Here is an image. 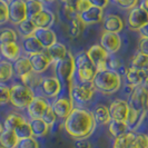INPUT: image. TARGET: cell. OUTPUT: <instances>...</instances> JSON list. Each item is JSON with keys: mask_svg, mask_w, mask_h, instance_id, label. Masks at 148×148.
I'll use <instances>...</instances> for the list:
<instances>
[{"mask_svg": "<svg viewBox=\"0 0 148 148\" xmlns=\"http://www.w3.org/2000/svg\"><path fill=\"white\" fill-rule=\"evenodd\" d=\"M28 57H29L32 70L35 73H37V74H40V75L45 74L49 69V67L52 65L51 59L47 55L46 50H44V51L41 52H37V53L29 55Z\"/></svg>", "mask_w": 148, "mask_h": 148, "instance_id": "obj_16", "label": "cell"}, {"mask_svg": "<svg viewBox=\"0 0 148 148\" xmlns=\"http://www.w3.org/2000/svg\"><path fill=\"white\" fill-rule=\"evenodd\" d=\"M79 18L82 19V21L85 23V26H90V25H95L103 21L104 19V9L92 6L88 10L84 11L82 14H79Z\"/></svg>", "mask_w": 148, "mask_h": 148, "instance_id": "obj_21", "label": "cell"}, {"mask_svg": "<svg viewBox=\"0 0 148 148\" xmlns=\"http://www.w3.org/2000/svg\"><path fill=\"white\" fill-rule=\"evenodd\" d=\"M147 148H148V134H147Z\"/></svg>", "mask_w": 148, "mask_h": 148, "instance_id": "obj_57", "label": "cell"}, {"mask_svg": "<svg viewBox=\"0 0 148 148\" xmlns=\"http://www.w3.org/2000/svg\"><path fill=\"white\" fill-rule=\"evenodd\" d=\"M17 148H40V144H39L37 138L31 136V137H28V138L19 139Z\"/></svg>", "mask_w": 148, "mask_h": 148, "instance_id": "obj_41", "label": "cell"}, {"mask_svg": "<svg viewBox=\"0 0 148 148\" xmlns=\"http://www.w3.org/2000/svg\"><path fill=\"white\" fill-rule=\"evenodd\" d=\"M27 7V17L29 19L35 18L38 14H40L45 9V5L38 0H25Z\"/></svg>", "mask_w": 148, "mask_h": 148, "instance_id": "obj_37", "label": "cell"}, {"mask_svg": "<svg viewBox=\"0 0 148 148\" xmlns=\"http://www.w3.org/2000/svg\"><path fill=\"white\" fill-rule=\"evenodd\" d=\"M3 129H5V128H3V124H1V123H0V134L2 133V130H3Z\"/></svg>", "mask_w": 148, "mask_h": 148, "instance_id": "obj_56", "label": "cell"}, {"mask_svg": "<svg viewBox=\"0 0 148 148\" xmlns=\"http://www.w3.org/2000/svg\"><path fill=\"white\" fill-rule=\"evenodd\" d=\"M41 119L44 120L45 123H47L49 126L51 127L55 125V123L57 121V116H56V114L53 112V110H52L51 106H49L48 108H47V110L45 111V114L42 115V117H41Z\"/></svg>", "mask_w": 148, "mask_h": 148, "instance_id": "obj_45", "label": "cell"}, {"mask_svg": "<svg viewBox=\"0 0 148 148\" xmlns=\"http://www.w3.org/2000/svg\"><path fill=\"white\" fill-rule=\"evenodd\" d=\"M76 58V77L79 82L91 84L96 75V67L88 59L86 52H80Z\"/></svg>", "mask_w": 148, "mask_h": 148, "instance_id": "obj_6", "label": "cell"}, {"mask_svg": "<svg viewBox=\"0 0 148 148\" xmlns=\"http://www.w3.org/2000/svg\"><path fill=\"white\" fill-rule=\"evenodd\" d=\"M21 48L23 52L26 55H32V53H37V52L44 51V47L42 45L40 44V41L38 40L35 36H31V37L27 38H22V44Z\"/></svg>", "mask_w": 148, "mask_h": 148, "instance_id": "obj_27", "label": "cell"}, {"mask_svg": "<svg viewBox=\"0 0 148 148\" xmlns=\"http://www.w3.org/2000/svg\"><path fill=\"white\" fill-rule=\"evenodd\" d=\"M16 135L18 136L19 139L22 138H28L32 136V132H31V127H30L29 120H27L26 123H23L22 125H20L19 127H17L15 129Z\"/></svg>", "mask_w": 148, "mask_h": 148, "instance_id": "obj_40", "label": "cell"}, {"mask_svg": "<svg viewBox=\"0 0 148 148\" xmlns=\"http://www.w3.org/2000/svg\"><path fill=\"white\" fill-rule=\"evenodd\" d=\"M130 67L148 70V56L147 55H144V53H141L139 51L136 52L134 55V57L132 58Z\"/></svg>", "mask_w": 148, "mask_h": 148, "instance_id": "obj_39", "label": "cell"}, {"mask_svg": "<svg viewBox=\"0 0 148 148\" xmlns=\"http://www.w3.org/2000/svg\"><path fill=\"white\" fill-rule=\"evenodd\" d=\"M19 79H20V82L23 84L25 86L35 90V89H38L40 87V84L42 82V75L37 74L32 70L28 74L21 76Z\"/></svg>", "mask_w": 148, "mask_h": 148, "instance_id": "obj_32", "label": "cell"}, {"mask_svg": "<svg viewBox=\"0 0 148 148\" xmlns=\"http://www.w3.org/2000/svg\"><path fill=\"white\" fill-rule=\"evenodd\" d=\"M32 20L37 26V28H51L56 21V16L50 9L45 8L40 14L32 18Z\"/></svg>", "mask_w": 148, "mask_h": 148, "instance_id": "obj_24", "label": "cell"}, {"mask_svg": "<svg viewBox=\"0 0 148 148\" xmlns=\"http://www.w3.org/2000/svg\"><path fill=\"white\" fill-rule=\"evenodd\" d=\"M95 88L92 84H84V82H74L69 88V97L74 101V104L85 105L89 103L95 95Z\"/></svg>", "mask_w": 148, "mask_h": 148, "instance_id": "obj_7", "label": "cell"}, {"mask_svg": "<svg viewBox=\"0 0 148 148\" xmlns=\"http://www.w3.org/2000/svg\"><path fill=\"white\" fill-rule=\"evenodd\" d=\"M109 111L112 120H120V121H126L128 114H129V104L125 99L117 98L110 103Z\"/></svg>", "mask_w": 148, "mask_h": 148, "instance_id": "obj_17", "label": "cell"}, {"mask_svg": "<svg viewBox=\"0 0 148 148\" xmlns=\"http://www.w3.org/2000/svg\"><path fill=\"white\" fill-rule=\"evenodd\" d=\"M8 7H9V22L11 25L18 26L20 22L28 18L25 0H10L8 2Z\"/></svg>", "mask_w": 148, "mask_h": 148, "instance_id": "obj_12", "label": "cell"}, {"mask_svg": "<svg viewBox=\"0 0 148 148\" xmlns=\"http://www.w3.org/2000/svg\"><path fill=\"white\" fill-rule=\"evenodd\" d=\"M129 108L137 111H148V91L144 85L132 89L128 98Z\"/></svg>", "mask_w": 148, "mask_h": 148, "instance_id": "obj_9", "label": "cell"}, {"mask_svg": "<svg viewBox=\"0 0 148 148\" xmlns=\"http://www.w3.org/2000/svg\"><path fill=\"white\" fill-rule=\"evenodd\" d=\"M19 138L15 130L3 129L0 134V147L1 148H17Z\"/></svg>", "mask_w": 148, "mask_h": 148, "instance_id": "obj_29", "label": "cell"}, {"mask_svg": "<svg viewBox=\"0 0 148 148\" xmlns=\"http://www.w3.org/2000/svg\"><path fill=\"white\" fill-rule=\"evenodd\" d=\"M90 1L94 6H97V7L101 8V9H105L110 2V0H90Z\"/></svg>", "mask_w": 148, "mask_h": 148, "instance_id": "obj_49", "label": "cell"}, {"mask_svg": "<svg viewBox=\"0 0 148 148\" xmlns=\"http://www.w3.org/2000/svg\"><path fill=\"white\" fill-rule=\"evenodd\" d=\"M64 6H68V7H71V8H76V5L78 3L79 0H60Z\"/></svg>", "mask_w": 148, "mask_h": 148, "instance_id": "obj_51", "label": "cell"}, {"mask_svg": "<svg viewBox=\"0 0 148 148\" xmlns=\"http://www.w3.org/2000/svg\"><path fill=\"white\" fill-rule=\"evenodd\" d=\"M0 148H1V147H0Z\"/></svg>", "mask_w": 148, "mask_h": 148, "instance_id": "obj_60", "label": "cell"}, {"mask_svg": "<svg viewBox=\"0 0 148 148\" xmlns=\"http://www.w3.org/2000/svg\"><path fill=\"white\" fill-rule=\"evenodd\" d=\"M140 6L144 8L145 10H147L148 11V0H143V1H141V3H140Z\"/></svg>", "mask_w": 148, "mask_h": 148, "instance_id": "obj_53", "label": "cell"}, {"mask_svg": "<svg viewBox=\"0 0 148 148\" xmlns=\"http://www.w3.org/2000/svg\"><path fill=\"white\" fill-rule=\"evenodd\" d=\"M143 85H144V86H145V88L147 89V91H148V77H147V79H146V80H145V82H144V84H143Z\"/></svg>", "mask_w": 148, "mask_h": 148, "instance_id": "obj_55", "label": "cell"}, {"mask_svg": "<svg viewBox=\"0 0 148 148\" xmlns=\"http://www.w3.org/2000/svg\"><path fill=\"white\" fill-rule=\"evenodd\" d=\"M34 89L25 86L21 82H15L10 86V104L18 109H26L36 97Z\"/></svg>", "mask_w": 148, "mask_h": 148, "instance_id": "obj_3", "label": "cell"}, {"mask_svg": "<svg viewBox=\"0 0 148 148\" xmlns=\"http://www.w3.org/2000/svg\"><path fill=\"white\" fill-rule=\"evenodd\" d=\"M91 84L97 91L104 95H112L121 88L123 78L119 71L106 69L101 71H96Z\"/></svg>", "mask_w": 148, "mask_h": 148, "instance_id": "obj_2", "label": "cell"}, {"mask_svg": "<svg viewBox=\"0 0 148 148\" xmlns=\"http://www.w3.org/2000/svg\"><path fill=\"white\" fill-rule=\"evenodd\" d=\"M146 114H147V111H137L129 108V114H128V117L126 119V124L129 128V130L136 132V129L141 125Z\"/></svg>", "mask_w": 148, "mask_h": 148, "instance_id": "obj_30", "label": "cell"}, {"mask_svg": "<svg viewBox=\"0 0 148 148\" xmlns=\"http://www.w3.org/2000/svg\"><path fill=\"white\" fill-rule=\"evenodd\" d=\"M138 51L148 56V37L140 36L138 40Z\"/></svg>", "mask_w": 148, "mask_h": 148, "instance_id": "obj_48", "label": "cell"}, {"mask_svg": "<svg viewBox=\"0 0 148 148\" xmlns=\"http://www.w3.org/2000/svg\"><path fill=\"white\" fill-rule=\"evenodd\" d=\"M117 7L124 10H132L133 8L137 7L139 3V0H110Z\"/></svg>", "mask_w": 148, "mask_h": 148, "instance_id": "obj_42", "label": "cell"}, {"mask_svg": "<svg viewBox=\"0 0 148 148\" xmlns=\"http://www.w3.org/2000/svg\"><path fill=\"white\" fill-rule=\"evenodd\" d=\"M38 1H40V2L44 3V5H51L56 0H38Z\"/></svg>", "mask_w": 148, "mask_h": 148, "instance_id": "obj_54", "label": "cell"}, {"mask_svg": "<svg viewBox=\"0 0 148 148\" xmlns=\"http://www.w3.org/2000/svg\"><path fill=\"white\" fill-rule=\"evenodd\" d=\"M103 27H104V31L120 34L125 28V22L120 16L115 15V14H108L104 16Z\"/></svg>", "mask_w": 148, "mask_h": 148, "instance_id": "obj_20", "label": "cell"}, {"mask_svg": "<svg viewBox=\"0 0 148 148\" xmlns=\"http://www.w3.org/2000/svg\"><path fill=\"white\" fill-rule=\"evenodd\" d=\"M6 1H7V2H9V1H10V0H6Z\"/></svg>", "mask_w": 148, "mask_h": 148, "instance_id": "obj_58", "label": "cell"}, {"mask_svg": "<svg viewBox=\"0 0 148 148\" xmlns=\"http://www.w3.org/2000/svg\"><path fill=\"white\" fill-rule=\"evenodd\" d=\"M26 121H27V119L25 118L21 114H19V112H10L5 118L3 128L9 129V130H15L17 127H19Z\"/></svg>", "mask_w": 148, "mask_h": 148, "instance_id": "obj_33", "label": "cell"}, {"mask_svg": "<svg viewBox=\"0 0 148 148\" xmlns=\"http://www.w3.org/2000/svg\"><path fill=\"white\" fill-rule=\"evenodd\" d=\"M10 101V86L0 82V106Z\"/></svg>", "mask_w": 148, "mask_h": 148, "instance_id": "obj_44", "label": "cell"}, {"mask_svg": "<svg viewBox=\"0 0 148 148\" xmlns=\"http://www.w3.org/2000/svg\"><path fill=\"white\" fill-rule=\"evenodd\" d=\"M148 77V70L145 69H138V68H134L129 67L125 73V80L128 87L133 89L137 86L143 85L145 80Z\"/></svg>", "mask_w": 148, "mask_h": 148, "instance_id": "obj_18", "label": "cell"}, {"mask_svg": "<svg viewBox=\"0 0 148 148\" xmlns=\"http://www.w3.org/2000/svg\"><path fill=\"white\" fill-rule=\"evenodd\" d=\"M34 36L40 41V44L42 45L45 50L58 41L57 35L51 28H37Z\"/></svg>", "mask_w": 148, "mask_h": 148, "instance_id": "obj_22", "label": "cell"}, {"mask_svg": "<svg viewBox=\"0 0 148 148\" xmlns=\"http://www.w3.org/2000/svg\"><path fill=\"white\" fill-rule=\"evenodd\" d=\"M50 106H51L53 112L56 114L57 118L66 119L68 115L74 109L75 104L69 96H58L57 98L52 99Z\"/></svg>", "mask_w": 148, "mask_h": 148, "instance_id": "obj_13", "label": "cell"}, {"mask_svg": "<svg viewBox=\"0 0 148 148\" xmlns=\"http://www.w3.org/2000/svg\"><path fill=\"white\" fill-rule=\"evenodd\" d=\"M18 32L17 30L10 27H1L0 28V45L8 42H17L18 41Z\"/></svg>", "mask_w": 148, "mask_h": 148, "instance_id": "obj_36", "label": "cell"}, {"mask_svg": "<svg viewBox=\"0 0 148 148\" xmlns=\"http://www.w3.org/2000/svg\"><path fill=\"white\" fill-rule=\"evenodd\" d=\"M36 30H37V26L35 25L34 20L29 19V18H27L26 20H23V21L20 22L17 26V32H18V35L21 36V38H27L34 36Z\"/></svg>", "mask_w": 148, "mask_h": 148, "instance_id": "obj_34", "label": "cell"}, {"mask_svg": "<svg viewBox=\"0 0 148 148\" xmlns=\"http://www.w3.org/2000/svg\"><path fill=\"white\" fill-rule=\"evenodd\" d=\"M22 55L21 46L17 42H8L0 45V57L10 62H15Z\"/></svg>", "mask_w": 148, "mask_h": 148, "instance_id": "obj_19", "label": "cell"}, {"mask_svg": "<svg viewBox=\"0 0 148 148\" xmlns=\"http://www.w3.org/2000/svg\"><path fill=\"white\" fill-rule=\"evenodd\" d=\"M12 64H14L15 75L18 78H20L23 75L32 71V68H31V64H30L28 55H21V56L16 60L15 62H12Z\"/></svg>", "mask_w": 148, "mask_h": 148, "instance_id": "obj_28", "label": "cell"}, {"mask_svg": "<svg viewBox=\"0 0 148 148\" xmlns=\"http://www.w3.org/2000/svg\"><path fill=\"white\" fill-rule=\"evenodd\" d=\"M49 106H50L49 99H47L46 97L41 96V95H36L34 100L26 108L27 115H28L29 119L41 118Z\"/></svg>", "mask_w": 148, "mask_h": 148, "instance_id": "obj_15", "label": "cell"}, {"mask_svg": "<svg viewBox=\"0 0 148 148\" xmlns=\"http://www.w3.org/2000/svg\"><path fill=\"white\" fill-rule=\"evenodd\" d=\"M62 82L59 80L57 76H46L42 77V82L40 84L39 91L41 96L46 97L47 99H55L60 95L62 91Z\"/></svg>", "mask_w": 148, "mask_h": 148, "instance_id": "obj_8", "label": "cell"}, {"mask_svg": "<svg viewBox=\"0 0 148 148\" xmlns=\"http://www.w3.org/2000/svg\"><path fill=\"white\" fill-rule=\"evenodd\" d=\"M9 21V7L6 0H0V26Z\"/></svg>", "mask_w": 148, "mask_h": 148, "instance_id": "obj_43", "label": "cell"}, {"mask_svg": "<svg viewBox=\"0 0 148 148\" xmlns=\"http://www.w3.org/2000/svg\"><path fill=\"white\" fill-rule=\"evenodd\" d=\"M15 76L14 64L6 59H0V82L7 84Z\"/></svg>", "mask_w": 148, "mask_h": 148, "instance_id": "obj_31", "label": "cell"}, {"mask_svg": "<svg viewBox=\"0 0 148 148\" xmlns=\"http://www.w3.org/2000/svg\"><path fill=\"white\" fill-rule=\"evenodd\" d=\"M76 147L77 148H90V144L89 141H87L86 139H79L76 143Z\"/></svg>", "mask_w": 148, "mask_h": 148, "instance_id": "obj_50", "label": "cell"}, {"mask_svg": "<svg viewBox=\"0 0 148 148\" xmlns=\"http://www.w3.org/2000/svg\"><path fill=\"white\" fill-rule=\"evenodd\" d=\"M112 148H147V135L128 130L115 138Z\"/></svg>", "mask_w": 148, "mask_h": 148, "instance_id": "obj_5", "label": "cell"}, {"mask_svg": "<svg viewBox=\"0 0 148 148\" xmlns=\"http://www.w3.org/2000/svg\"><path fill=\"white\" fill-rule=\"evenodd\" d=\"M94 5L91 3V1L90 0H79L78 1V3L76 5V12L79 15V14H82L84 11H86V10H88L90 7H92Z\"/></svg>", "mask_w": 148, "mask_h": 148, "instance_id": "obj_46", "label": "cell"}, {"mask_svg": "<svg viewBox=\"0 0 148 148\" xmlns=\"http://www.w3.org/2000/svg\"><path fill=\"white\" fill-rule=\"evenodd\" d=\"M107 67L108 69L110 70H115V71H118L119 69L121 68V62L119 61L118 58H114L112 56H109L108 59H107Z\"/></svg>", "mask_w": 148, "mask_h": 148, "instance_id": "obj_47", "label": "cell"}, {"mask_svg": "<svg viewBox=\"0 0 148 148\" xmlns=\"http://www.w3.org/2000/svg\"><path fill=\"white\" fill-rule=\"evenodd\" d=\"M108 130H109V133H110L111 136H112L114 138H116V137L121 136L123 134L127 133V132L129 130V128L127 126L126 121L112 120V119H111V121L109 123V125H108Z\"/></svg>", "mask_w": 148, "mask_h": 148, "instance_id": "obj_35", "label": "cell"}, {"mask_svg": "<svg viewBox=\"0 0 148 148\" xmlns=\"http://www.w3.org/2000/svg\"><path fill=\"white\" fill-rule=\"evenodd\" d=\"M0 59H1V58H0Z\"/></svg>", "mask_w": 148, "mask_h": 148, "instance_id": "obj_59", "label": "cell"}, {"mask_svg": "<svg viewBox=\"0 0 148 148\" xmlns=\"http://www.w3.org/2000/svg\"><path fill=\"white\" fill-rule=\"evenodd\" d=\"M99 45L104 48L106 51L108 52V55L114 56L121 48V37H120L119 34L104 31L103 35H101V37H100Z\"/></svg>", "mask_w": 148, "mask_h": 148, "instance_id": "obj_14", "label": "cell"}, {"mask_svg": "<svg viewBox=\"0 0 148 148\" xmlns=\"http://www.w3.org/2000/svg\"><path fill=\"white\" fill-rule=\"evenodd\" d=\"M55 65L56 76L59 78L62 85H67L69 88L74 84V79L76 77V58L69 51L67 57L61 61H58Z\"/></svg>", "mask_w": 148, "mask_h": 148, "instance_id": "obj_4", "label": "cell"}, {"mask_svg": "<svg viewBox=\"0 0 148 148\" xmlns=\"http://www.w3.org/2000/svg\"><path fill=\"white\" fill-rule=\"evenodd\" d=\"M148 23V11L145 10L140 5L129 10L127 16V25L128 28L134 31H140Z\"/></svg>", "mask_w": 148, "mask_h": 148, "instance_id": "obj_11", "label": "cell"}, {"mask_svg": "<svg viewBox=\"0 0 148 148\" xmlns=\"http://www.w3.org/2000/svg\"><path fill=\"white\" fill-rule=\"evenodd\" d=\"M85 23L82 21V19L79 18V16H75L70 21V28H69V34L73 38H78L85 29Z\"/></svg>", "mask_w": 148, "mask_h": 148, "instance_id": "obj_38", "label": "cell"}, {"mask_svg": "<svg viewBox=\"0 0 148 148\" xmlns=\"http://www.w3.org/2000/svg\"><path fill=\"white\" fill-rule=\"evenodd\" d=\"M139 34H140V36H146V37H148V23L144 28H141Z\"/></svg>", "mask_w": 148, "mask_h": 148, "instance_id": "obj_52", "label": "cell"}, {"mask_svg": "<svg viewBox=\"0 0 148 148\" xmlns=\"http://www.w3.org/2000/svg\"><path fill=\"white\" fill-rule=\"evenodd\" d=\"M29 124L31 127V132H32V137H35L37 139L47 136L48 133L50 132V128H51L41 118L29 119Z\"/></svg>", "mask_w": 148, "mask_h": 148, "instance_id": "obj_26", "label": "cell"}, {"mask_svg": "<svg viewBox=\"0 0 148 148\" xmlns=\"http://www.w3.org/2000/svg\"><path fill=\"white\" fill-rule=\"evenodd\" d=\"M92 112V116L95 118L97 125L100 126H106L109 125V123L111 121V116L110 111H109V107L103 104H98L95 106Z\"/></svg>", "mask_w": 148, "mask_h": 148, "instance_id": "obj_23", "label": "cell"}, {"mask_svg": "<svg viewBox=\"0 0 148 148\" xmlns=\"http://www.w3.org/2000/svg\"><path fill=\"white\" fill-rule=\"evenodd\" d=\"M46 52L49 56V58L51 59L52 64H56L58 61H61V60L65 59L69 51H68V48L65 45L57 41L55 45H52L51 47L46 49Z\"/></svg>", "mask_w": 148, "mask_h": 148, "instance_id": "obj_25", "label": "cell"}, {"mask_svg": "<svg viewBox=\"0 0 148 148\" xmlns=\"http://www.w3.org/2000/svg\"><path fill=\"white\" fill-rule=\"evenodd\" d=\"M86 55H87L88 59L91 61V64L96 67L97 71H101V70L108 69L107 59H108V57L110 55H108V52L106 51L99 44L92 45L86 51Z\"/></svg>", "mask_w": 148, "mask_h": 148, "instance_id": "obj_10", "label": "cell"}, {"mask_svg": "<svg viewBox=\"0 0 148 148\" xmlns=\"http://www.w3.org/2000/svg\"><path fill=\"white\" fill-rule=\"evenodd\" d=\"M96 127L97 124L92 112L82 107H74L68 117L64 119L66 133L76 140L87 139L95 132Z\"/></svg>", "mask_w": 148, "mask_h": 148, "instance_id": "obj_1", "label": "cell"}]
</instances>
